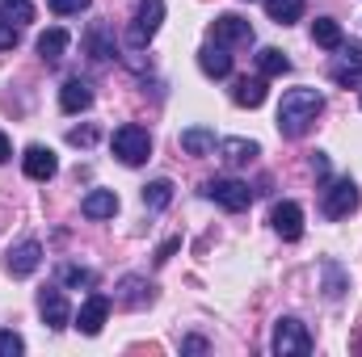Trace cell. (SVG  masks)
<instances>
[{"mask_svg": "<svg viewBox=\"0 0 362 357\" xmlns=\"http://www.w3.org/2000/svg\"><path fill=\"white\" fill-rule=\"evenodd\" d=\"M59 282H64V286H72V290H81V286L93 290V286H97V273L85 269V265H64V269H59Z\"/></svg>", "mask_w": 362, "mask_h": 357, "instance_id": "4316f807", "label": "cell"}, {"mask_svg": "<svg viewBox=\"0 0 362 357\" xmlns=\"http://www.w3.org/2000/svg\"><path fill=\"white\" fill-rule=\"evenodd\" d=\"M38 315H42V324H47L51 332H64V328L72 324V307H68V298H64L59 286L38 290Z\"/></svg>", "mask_w": 362, "mask_h": 357, "instance_id": "5b68a950", "label": "cell"}, {"mask_svg": "<svg viewBox=\"0 0 362 357\" xmlns=\"http://www.w3.org/2000/svg\"><path fill=\"white\" fill-rule=\"evenodd\" d=\"M160 21H165V0H139V8H135V25H131V34H127V47H144V42H152L156 30H160Z\"/></svg>", "mask_w": 362, "mask_h": 357, "instance_id": "277c9868", "label": "cell"}, {"mask_svg": "<svg viewBox=\"0 0 362 357\" xmlns=\"http://www.w3.org/2000/svg\"><path fill=\"white\" fill-rule=\"evenodd\" d=\"M312 38H316V47H325V51H341V47H346V34H341V25H337L333 17H316V21H312Z\"/></svg>", "mask_w": 362, "mask_h": 357, "instance_id": "ac0fdd59", "label": "cell"}, {"mask_svg": "<svg viewBox=\"0 0 362 357\" xmlns=\"http://www.w3.org/2000/svg\"><path fill=\"white\" fill-rule=\"evenodd\" d=\"M341 290H346V277H341V269L329 261V265H325V294H329V298H341Z\"/></svg>", "mask_w": 362, "mask_h": 357, "instance_id": "83f0119b", "label": "cell"}, {"mask_svg": "<svg viewBox=\"0 0 362 357\" xmlns=\"http://www.w3.org/2000/svg\"><path fill=\"white\" fill-rule=\"evenodd\" d=\"M81 210H85V219H114L118 214V193L114 189H93V193H85Z\"/></svg>", "mask_w": 362, "mask_h": 357, "instance_id": "2e32d148", "label": "cell"}, {"mask_svg": "<svg viewBox=\"0 0 362 357\" xmlns=\"http://www.w3.org/2000/svg\"><path fill=\"white\" fill-rule=\"evenodd\" d=\"M270 349H274L278 357H308V353H312V337H308L303 320H295V315H282V320L274 324Z\"/></svg>", "mask_w": 362, "mask_h": 357, "instance_id": "7a4b0ae2", "label": "cell"}, {"mask_svg": "<svg viewBox=\"0 0 362 357\" xmlns=\"http://www.w3.org/2000/svg\"><path fill=\"white\" fill-rule=\"evenodd\" d=\"M257 68H262V76H282V72H291V59H286L278 47H266V51L257 55Z\"/></svg>", "mask_w": 362, "mask_h": 357, "instance_id": "484cf974", "label": "cell"}, {"mask_svg": "<svg viewBox=\"0 0 362 357\" xmlns=\"http://www.w3.org/2000/svg\"><path fill=\"white\" fill-rule=\"evenodd\" d=\"M181 152H189V156H211V152H215V131H211V126H189V131H181Z\"/></svg>", "mask_w": 362, "mask_h": 357, "instance_id": "d6986e66", "label": "cell"}, {"mask_svg": "<svg viewBox=\"0 0 362 357\" xmlns=\"http://www.w3.org/2000/svg\"><path fill=\"white\" fill-rule=\"evenodd\" d=\"M270 223L282 240H299V236H303V206H299V202H278L274 214H270Z\"/></svg>", "mask_w": 362, "mask_h": 357, "instance_id": "7c38bea8", "label": "cell"}, {"mask_svg": "<svg viewBox=\"0 0 362 357\" xmlns=\"http://www.w3.org/2000/svg\"><path fill=\"white\" fill-rule=\"evenodd\" d=\"M17 38H21V34H17V25L0 21V51H13V47H17Z\"/></svg>", "mask_w": 362, "mask_h": 357, "instance_id": "1f68e13d", "label": "cell"}, {"mask_svg": "<svg viewBox=\"0 0 362 357\" xmlns=\"http://www.w3.org/2000/svg\"><path fill=\"white\" fill-rule=\"evenodd\" d=\"M219 156H223L232 169H240V164H249L253 156H262V147H257L253 139H223V143H219Z\"/></svg>", "mask_w": 362, "mask_h": 357, "instance_id": "ffe728a7", "label": "cell"}, {"mask_svg": "<svg viewBox=\"0 0 362 357\" xmlns=\"http://www.w3.org/2000/svg\"><path fill=\"white\" fill-rule=\"evenodd\" d=\"M181 349H185V353H206V341H202V337H185Z\"/></svg>", "mask_w": 362, "mask_h": 357, "instance_id": "836d02e7", "label": "cell"}, {"mask_svg": "<svg viewBox=\"0 0 362 357\" xmlns=\"http://www.w3.org/2000/svg\"><path fill=\"white\" fill-rule=\"evenodd\" d=\"M114 156H118L127 169L144 164V160L152 156V135H148L144 126H135V122L118 126V131H114Z\"/></svg>", "mask_w": 362, "mask_h": 357, "instance_id": "3957f363", "label": "cell"}, {"mask_svg": "<svg viewBox=\"0 0 362 357\" xmlns=\"http://www.w3.org/2000/svg\"><path fill=\"white\" fill-rule=\"evenodd\" d=\"M198 68H202L211 80H223V76L232 72V55H228V47H219V42L202 47V51H198Z\"/></svg>", "mask_w": 362, "mask_h": 357, "instance_id": "9a60e30c", "label": "cell"}, {"mask_svg": "<svg viewBox=\"0 0 362 357\" xmlns=\"http://www.w3.org/2000/svg\"><path fill=\"white\" fill-rule=\"evenodd\" d=\"M0 21L25 25V21H34V4L30 0H0Z\"/></svg>", "mask_w": 362, "mask_h": 357, "instance_id": "d4e9b609", "label": "cell"}, {"mask_svg": "<svg viewBox=\"0 0 362 357\" xmlns=\"http://www.w3.org/2000/svg\"><path fill=\"white\" fill-rule=\"evenodd\" d=\"M232 101L236 105H245V109H257L262 101H266V80H236V89H232Z\"/></svg>", "mask_w": 362, "mask_h": 357, "instance_id": "7402d4cb", "label": "cell"}, {"mask_svg": "<svg viewBox=\"0 0 362 357\" xmlns=\"http://www.w3.org/2000/svg\"><path fill=\"white\" fill-rule=\"evenodd\" d=\"M68 42H72L68 30H64V25H51V30L38 38V55H42V63H59L64 51H68Z\"/></svg>", "mask_w": 362, "mask_h": 357, "instance_id": "e0dca14e", "label": "cell"}, {"mask_svg": "<svg viewBox=\"0 0 362 357\" xmlns=\"http://www.w3.org/2000/svg\"><path fill=\"white\" fill-rule=\"evenodd\" d=\"M47 4H51L55 17H72V13H85L93 0H47Z\"/></svg>", "mask_w": 362, "mask_h": 357, "instance_id": "f546056e", "label": "cell"}, {"mask_svg": "<svg viewBox=\"0 0 362 357\" xmlns=\"http://www.w3.org/2000/svg\"><path fill=\"white\" fill-rule=\"evenodd\" d=\"M177 248H181V240H169V244H165V248L156 253V265H165V261H169V257H173Z\"/></svg>", "mask_w": 362, "mask_h": 357, "instance_id": "e575fe53", "label": "cell"}, {"mask_svg": "<svg viewBox=\"0 0 362 357\" xmlns=\"http://www.w3.org/2000/svg\"><path fill=\"white\" fill-rule=\"evenodd\" d=\"M320 109H325V97H320L316 89L282 92V105H278V131H282L286 139H299V135H308V126L320 118Z\"/></svg>", "mask_w": 362, "mask_h": 357, "instance_id": "6da1fadb", "label": "cell"}, {"mask_svg": "<svg viewBox=\"0 0 362 357\" xmlns=\"http://www.w3.org/2000/svg\"><path fill=\"white\" fill-rule=\"evenodd\" d=\"M59 105H64L68 114H81V109L93 105V89L85 85V80H68V85L59 89Z\"/></svg>", "mask_w": 362, "mask_h": 357, "instance_id": "44dd1931", "label": "cell"}, {"mask_svg": "<svg viewBox=\"0 0 362 357\" xmlns=\"http://www.w3.org/2000/svg\"><path fill=\"white\" fill-rule=\"evenodd\" d=\"M93 139H97V131H93V126H81V131H68V143H76V147H89Z\"/></svg>", "mask_w": 362, "mask_h": 357, "instance_id": "d6a6232c", "label": "cell"}, {"mask_svg": "<svg viewBox=\"0 0 362 357\" xmlns=\"http://www.w3.org/2000/svg\"><path fill=\"white\" fill-rule=\"evenodd\" d=\"M8 156H13V147H8V135H4V131H0V164H4V160H8Z\"/></svg>", "mask_w": 362, "mask_h": 357, "instance_id": "8d00e7d4", "label": "cell"}, {"mask_svg": "<svg viewBox=\"0 0 362 357\" xmlns=\"http://www.w3.org/2000/svg\"><path fill=\"white\" fill-rule=\"evenodd\" d=\"M38 265H42V244H38V240H21V244L8 248V257H4V269H8L13 277H30Z\"/></svg>", "mask_w": 362, "mask_h": 357, "instance_id": "9c48e42d", "label": "cell"}, {"mask_svg": "<svg viewBox=\"0 0 362 357\" xmlns=\"http://www.w3.org/2000/svg\"><path fill=\"white\" fill-rule=\"evenodd\" d=\"M329 76L341 85V89H362V42H350L346 55L329 68Z\"/></svg>", "mask_w": 362, "mask_h": 357, "instance_id": "ba28073f", "label": "cell"}, {"mask_svg": "<svg viewBox=\"0 0 362 357\" xmlns=\"http://www.w3.org/2000/svg\"><path fill=\"white\" fill-rule=\"evenodd\" d=\"M21 353H25V341H21L17 332L0 328V357H21Z\"/></svg>", "mask_w": 362, "mask_h": 357, "instance_id": "f1b7e54d", "label": "cell"}, {"mask_svg": "<svg viewBox=\"0 0 362 357\" xmlns=\"http://www.w3.org/2000/svg\"><path fill=\"white\" fill-rule=\"evenodd\" d=\"M312 169H316V177H329V160H325V152L312 156Z\"/></svg>", "mask_w": 362, "mask_h": 357, "instance_id": "d590c367", "label": "cell"}, {"mask_svg": "<svg viewBox=\"0 0 362 357\" xmlns=\"http://www.w3.org/2000/svg\"><path fill=\"white\" fill-rule=\"evenodd\" d=\"M173 202V181H152V185H144V206L148 210H165Z\"/></svg>", "mask_w": 362, "mask_h": 357, "instance_id": "cb8c5ba5", "label": "cell"}, {"mask_svg": "<svg viewBox=\"0 0 362 357\" xmlns=\"http://www.w3.org/2000/svg\"><path fill=\"white\" fill-rule=\"evenodd\" d=\"M211 34H215V42H219V47H236V42H253V25H249L245 17H236V13H223V17H215V25H211Z\"/></svg>", "mask_w": 362, "mask_h": 357, "instance_id": "8fae6325", "label": "cell"}, {"mask_svg": "<svg viewBox=\"0 0 362 357\" xmlns=\"http://www.w3.org/2000/svg\"><path fill=\"white\" fill-rule=\"evenodd\" d=\"M266 13H270V21H278V25H291V21L303 17V0H266Z\"/></svg>", "mask_w": 362, "mask_h": 357, "instance_id": "603a6c76", "label": "cell"}, {"mask_svg": "<svg viewBox=\"0 0 362 357\" xmlns=\"http://www.w3.org/2000/svg\"><path fill=\"white\" fill-rule=\"evenodd\" d=\"M358 353H362V345H358Z\"/></svg>", "mask_w": 362, "mask_h": 357, "instance_id": "74e56055", "label": "cell"}, {"mask_svg": "<svg viewBox=\"0 0 362 357\" xmlns=\"http://www.w3.org/2000/svg\"><path fill=\"white\" fill-rule=\"evenodd\" d=\"M21 164H25V177L30 181H51L59 173V160H55V152L51 147H25V156H21Z\"/></svg>", "mask_w": 362, "mask_h": 357, "instance_id": "4fadbf2b", "label": "cell"}, {"mask_svg": "<svg viewBox=\"0 0 362 357\" xmlns=\"http://www.w3.org/2000/svg\"><path fill=\"white\" fill-rule=\"evenodd\" d=\"M89 51H93V59H110V55H114V47H105V34H101V30L89 34Z\"/></svg>", "mask_w": 362, "mask_h": 357, "instance_id": "4dcf8cb0", "label": "cell"}, {"mask_svg": "<svg viewBox=\"0 0 362 357\" xmlns=\"http://www.w3.org/2000/svg\"><path fill=\"white\" fill-rule=\"evenodd\" d=\"M206 198H211L215 206H223V210L236 214V210H245V206L253 202V189L236 177H223V181H211V185H206Z\"/></svg>", "mask_w": 362, "mask_h": 357, "instance_id": "8992f818", "label": "cell"}, {"mask_svg": "<svg viewBox=\"0 0 362 357\" xmlns=\"http://www.w3.org/2000/svg\"><path fill=\"white\" fill-rule=\"evenodd\" d=\"M105 320H110V298H105V294H89V298L81 303V311H76V328H81L85 337H97V332L105 328Z\"/></svg>", "mask_w": 362, "mask_h": 357, "instance_id": "30bf717a", "label": "cell"}, {"mask_svg": "<svg viewBox=\"0 0 362 357\" xmlns=\"http://www.w3.org/2000/svg\"><path fill=\"white\" fill-rule=\"evenodd\" d=\"M358 185L354 181H337V185H329L325 189V202H320V210H325V219H346V214H354L358 210Z\"/></svg>", "mask_w": 362, "mask_h": 357, "instance_id": "52a82bcc", "label": "cell"}, {"mask_svg": "<svg viewBox=\"0 0 362 357\" xmlns=\"http://www.w3.org/2000/svg\"><path fill=\"white\" fill-rule=\"evenodd\" d=\"M156 298V286L148 277H122L118 282V303L122 307H148Z\"/></svg>", "mask_w": 362, "mask_h": 357, "instance_id": "5bb4252c", "label": "cell"}]
</instances>
